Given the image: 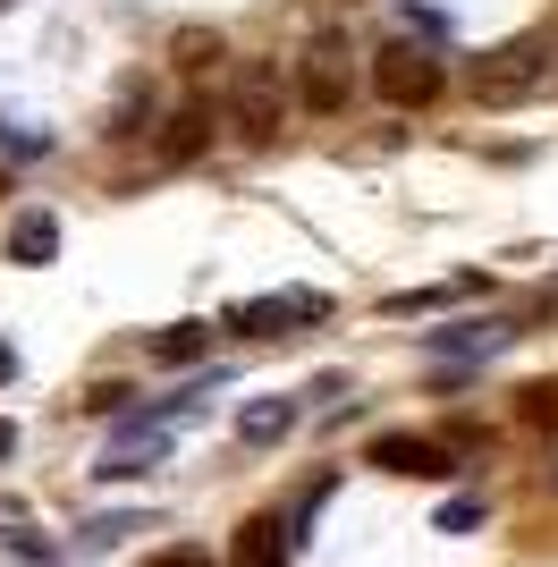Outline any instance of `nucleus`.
<instances>
[{
	"label": "nucleus",
	"mask_w": 558,
	"mask_h": 567,
	"mask_svg": "<svg viewBox=\"0 0 558 567\" xmlns=\"http://www.w3.org/2000/svg\"><path fill=\"white\" fill-rule=\"evenodd\" d=\"M288 94H297L304 111H348V94H355L348 43H313L304 60H288Z\"/></svg>",
	"instance_id": "obj_4"
},
{
	"label": "nucleus",
	"mask_w": 558,
	"mask_h": 567,
	"mask_svg": "<svg viewBox=\"0 0 558 567\" xmlns=\"http://www.w3.org/2000/svg\"><path fill=\"white\" fill-rule=\"evenodd\" d=\"M508 322H483V313H474V322H448V331H423V355H448V364H474V355H499L508 348Z\"/></svg>",
	"instance_id": "obj_7"
},
{
	"label": "nucleus",
	"mask_w": 558,
	"mask_h": 567,
	"mask_svg": "<svg viewBox=\"0 0 558 567\" xmlns=\"http://www.w3.org/2000/svg\"><path fill=\"white\" fill-rule=\"evenodd\" d=\"M297 550H288V525L279 517H255V525H237V567H288Z\"/></svg>",
	"instance_id": "obj_11"
},
{
	"label": "nucleus",
	"mask_w": 558,
	"mask_h": 567,
	"mask_svg": "<svg viewBox=\"0 0 558 567\" xmlns=\"http://www.w3.org/2000/svg\"><path fill=\"white\" fill-rule=\"evenodd\" d=\"M474 525H483V499H448L441 508V534H474Z\"/></svg>",
	"instance_id": "obj_19"
},
{
	"label": "nucleus",
	"mask_w": 558,
	"mask_h": 567,
	"mask_svg": "<svg viewBox=\"0 0 558 567\" xmlns=\"http://www.w3.org/2000/svg\"><path fill=\"white\" fill-rule=\"evenodd\" d=\"M297 424H304V406L288 399V390H279V399H246V406H237V441H246V450H271V441H288Z\"/></svg>",
	"instance_id": "obj_8"
},
{
	"label": "nucleus",
	"mask_w": 558,
	"mask_h": 567,
	"mask_svg": "<svg viewBox=\"0 0 558 567\" xmlns=\"http://www.w3.org/2000/svg\"><path fill=\"white\" fill-rule=\"evenodd\" d=\"M144 567H220V550H204V543H169V550H153Z\"/></svg>",
	"instance_id": "obj_15"
},
{
	"label": "nucleus",
	"mask_w": 558,
	"mask_h": 567,
	"mask_svg": "<svg viewBox=\"0 0 558 567\" xmlns=\"http://www.w3.org/2000/svg\"><path fill=\"white\" fill-rule=\"evenodd\" d=\"M136 525H144V517H93V525H85V543H93V550H111V543H127Z\"/></svg>",
	"instance_id": "obj_17"
},
{
	"label": "nucleus",
	"mask_w": 558,
	"mask_h": 567,
	"mask_svg": "<svg viewBox=\"0 0 558 567\" xmlns=\"http://www.w3.org/2000/svg\"><path fill=\"white\" fill-rule=\"evenodd\" d=\"M204 144H211V102H186V111L169 118V136H162V162H169V169H186L195 153H204Z\"/></svg>",
	"instance_id": "obj_10"
},
{
	"label": "nucleus",
	"mask_w": 558,
	"mask_h": 567,
	"mask_svg": "<svg viewBox=\"0 0 558 567\" xmlns=\"http://www.w3.org/2000/svg\"><path fill=\"white\" fill-rule=\"evenodd\" d=\"M9 381H18V348H9V339H0V390H9Z\"/></svg>",
	"instance_id": "obj_22"
},
{
	"label": "nucleus",
	"mask_w": 558,
	"mask_h": 567,
	"mask_svg": "<svg viewBox=\"0 0 558 567\" xmlns=\"http://www.w3.org/2000/svg\"><path fill=\"white\" fill-rule=\"evenodd\" d=\"M0 457H18V424L9 415H0Z\"/></svg>",
	"instance_id": "obj_23"
},
{
	"label": "nucleus",
	"mask_w": 558,
	"mask_h": 567,
	"mask_svg": "<svg viewBox=\"0 0 558 567\" xmlns=\"http://www.w3.org/2000/svg\"><path fill=\"white\" fill-rule=\"evenodd\" d=\"M220 102H229V118L246 136H279V118H288V69L279 60H237Z\"/></svg>",
	"instance_id": "obj_2"
},
{
	"label": "nucleus",
	"mask_w": 558,
	"mask_h": 567,
	"mask_svg": "<svg viewBox=\"0 0 558 567\" xmlns=\"http://www.w3.org/2000/svg\"><path fill=\"white\" fill-rule=\"evenodd\" d=\"M0 153L34 162V153H51V136H34V127H18V118H0Z\"/></svg>",
	"instance_id": "obj_16"
},
{
	"label": "nucleus",
	"mask_w": 558,
	"mask_h": 567,
	"mask_svg": "<svg viewBox=\"0 0 558 567\" xmlns=\"http://www.w3.org/2000/svg\"><path fill=\"white\" fill-rule=\"evenodd\" d=\"M441 85H448V60L432 43H381L372 51V94L397 102V111H423Z\"/></svg>",
	"instance_id": "obj_1"
},
{
	"label": "nucleus",
	"mask_w": 558,
	"mask_h": 567,
	"mask_svg": "<svg viewBox=\"0 0 558 567\" xmlns=\"http://www.w3.org/2000/svg\"><path fill=\"white\" fill-rule=\"evenodd\" d=\"M51 255H60V220H51V213H18V220H9V262L43 271Z\"/></svg>",
	"instance_id": "obj_9"
},
{
	"label": "nucleus",
	"mask_w": 558,
	"mask_h": 567,
	"mask_svg": "<svg viewBox=\"0 0 558 567\" xmlns=\"http://www.w3.org/2000/svg\"><path fill=\"white\" fill-rule=\"evenodd\" d=\"M541 76H550V34H516V43H499L483 69H474V94L483 102H525Z\"/></svg>",
	"instance_id": "obj_3"
},
{
	"label": "nucleus",
	"mask_w": 558,
	"mask_h": 567,
	"mask_svg": "<svg viewBox=\"0 0 558 567\" xmlns=\"http://www.w3.org/2000/svg\"><path fill=\"white\" fill-rule=\"evenodd\" d=\"M144 111H153V76H127V85H118V102H111V127H102V136H136Z\"/></svg>",
	"instance_id": "obj_14"
},
{
	"label": "nucleus",
	"mask_w": 558,
	"mask_h": 567,
	"mask_svg": "<svg viewBox=\"0 0 558 567\" xmlns=\"http://www.w3.org/2000/svg\"><path fill=\"white\" fill-rule=\"evenodd\" d=\"M322 313H330V297H313V288H279V297H255V306H229L220 322L246 331V339H271V331H288V322H322Z\"/></svg>",
	"instance_id": "obj_6"
},
{
	"label": "nucleus",
	"mask_w": 558,
	"mask_h": 567,
	"mask_svg": "<svg viewBox=\"0 0 558 567\" xmlns=\"http://www.w3.org/2000/svg\"><path fill=\"white\" fill-rule=\"evenodd\" d=\"M169 60H178V69H220L229 43H220L211 25H178V34H169Z\"/></svg>",
	"instance_id": "obj_13"
},
{
	"label": "nucleus",
	"mask_w": 558,
	"mask_h": 567,
	"mask_svg": "<svg viewBox=\"0 0 558 567\" xmlns=\"http://www.w3.org/2000/svg\"><path fill=\"white\" fill-rule=\"evenodd\" d=\"M364 466L406 474V483H448V474H457V457H448V441H432V432H381V441L364 450Z\"/></svg>",
	"instance_id": "obj_5"
},
{
	"label": "nucleus",
	"mask_w": 558,
	"mask_h": 567,
	"mask_svg": "<svg viewBox=\"0 0 558 567\" xmlns=\"http://www.w3.org/2000/svg\"><path fill=\"white\" fill-rule=\"evenodd\" d=\"M9 550H18V559H34V567H51V543H43V534H9Z\"/></svg>",
	"instance_id": "obj_21"
},
{
	"label": "nucleus",
	"mask_w": 558,
	"mask_h": 567,
	"mask_svg": "<svg viewBox=\"0 0 558 567\" xmlns=\"http://www.w3.org/2000/svg\"><path fill=\"white\" fill-rule=\"evenodd\" d=\"M541 483H550V492H558V441H550V466H541Z\"/></svg>",
	"instance_id": "obj_24"
},
{
	"label": "nucleus",
	"mask_w": 558,
	"mask_h": 567,
	"mask_svg": "<svg viewBox=\"0 0 558 567\" xmlns=\"http://www.w3.org/2000/svg\"><path fill=\"white\" fill-rule=\"evenodd\" d=\"M211 348V322H169V331H153V364H204Z\"/></svg>",
	"instance_id": "obj_12"
},
{
	"label": "nucleus",
	"mask_w": 558,
	"mask_h": 567,
	"mask_svg": "<svg viewBox=\"0 0 558 567\" xmlns=\"http://www.w3.org/2000/svg\"><path fill=\"white\" fill-rule=\"evenodd\" d=\"M525 415H534V424H558V381H534V390H525Z\"/></svg>",
	"instance_id": "obj_20"
},
{
	"label": "nucleus",
	"mask_w": 558,
	"mask_h": 567,
	"mask_svg": "<svg viewBox=\"0 0 558 567\" xmlns=\"http://www.w3.org/2000/svg\"><path fill=\"white\" fill-rule=\"evenodd\" d=\"M127 399H136V390H118V381H102V390H85V415H127Z\"/></svg>",
	"instance_id": "obj_18"
},
{
	"label": "nucleus",
	"mask_w": 558,
	"mask_h": 567,
	"mask_svg": "<svg viewBox=\"0 0 558 567\" xmlns=\"http://www.w3.org/2000/svg\"><path fill=\"white\" fill-rule=\"evenodd\" d=\"M0 9H9V0H0Z\"/></svg>",
	"instance_id": "obj_25"
}]
</instances>
